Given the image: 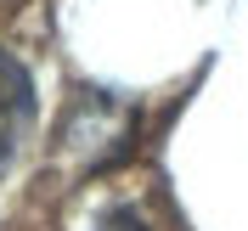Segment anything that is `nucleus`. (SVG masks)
I'll list each match as a JSON object with an SVG mask.
<instances>
[{
    "label": "nucleus",
    "instance_id": "obj_1",
    "mask_svg": "<svg viewBox=\"0 0 248 231\" xmlns=\"http://www.w3.org/2000/svg\"><path fill=\"white\" fill-rule=\"evenodd\" d=\"M34 124V85H29V68L12 57V51H0V169L17 158L23 136H29Z\"/></svg>",
    "mask_w": 248,
    "mask_h": 231
},
{
    "label": "nucleus",
    "instance_id": "obj_2",
    "mask_svg": "<svg viewBox=\"0 0 248 231\" xmlns=\"http://www.w3.org/2000/svg\"><path fill=\"white\" fill-rule=\"evenodd\" d=\"M119 231H141V226H136V220H124V226H119Z\"/></svg>",
    "mask_w": 248,
    "mask_h": 231
}]
</instances>
